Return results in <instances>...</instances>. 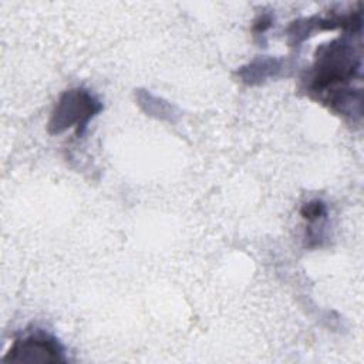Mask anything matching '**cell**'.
<instances>
[{
  "label": "cell",
  "mask_w": 364,
  "mask_h": 364,
  "mask_svg": "<svg viewBox=\"0 0 364 364\" xmlns=\"http://www.w3.org/2000/svg\"><path fill=\"white\" fill-rule=\"evenodd\" d=\"M326 213V206L321 200L316 199V200H311L309 203H306L303 208H301V216L307 220H316L318 218H321L323 215Z\"/></svg>",
  "instance_id": "4"
},
{
  "label": "cell",
  "mask_w": 364,
  "mask_h": 364,
  "mask_svg": "<svg viewBox=\"0 0 364 364\" xmlns=\"http://www.w3.org/2000/svg\"><path fill=\"white\" fill-rule=\"evenodd\" d=\"M358 70L360 58L354 50L344 41H334L318 51L310 88L316 94H326L331 90L334 95L328 102L340 105L343 111L353 101L347 97L346 85L355 77Z\"/></svg>",
  "instance_id": "1"
},
{
  "label": "cell",
  "mask_w": 364,
  "mask_h": 364,
  "mask_svg": "<svg viewBox=\"0 0 364 364\" xmlns=\"http://www.w3.org/2000/svg\"><path fill=\"white\" fill-rule=\"evenodd\" d=\"M4 361L17 363H60L65 361L64 350L53 336L36 331L13 343Z\"/></svg>",
  "instance_id": "3"
},
{
  "label": "cell",
  "mask_w": 364,
  "mask_h": 364,
  "mask_svg": "<svg viewBox=\"0 0 364 364\" xmlns=\"http://www.w3.org/2000/svg\"><path fill=\"white\" fill-rule=\"evenodd\" d=\"M100 108L98 101H95L94 97L87 91H67L53 112L50 128L53 132H61L68 127H78L77 132L80 134L87 127L90 118H92Z\"/></svg>",
  "instance_id": "2"
}]
</instances>
